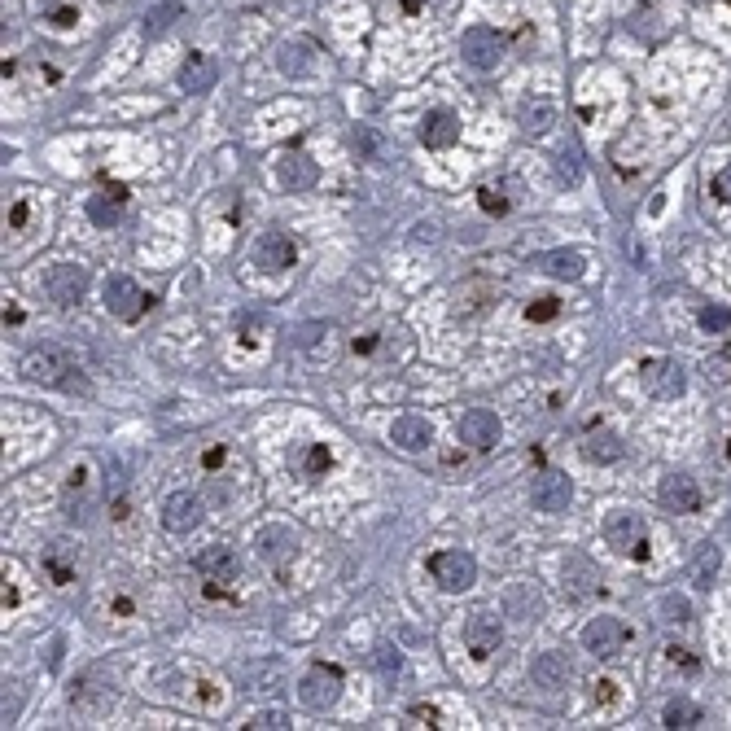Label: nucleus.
<instances>
[{
  "label": "nucleus",
  "instance_id": "f257e3e1",
  "mask_svg": "<svg viewBox=\"0 0 731 731\" xmlns=\"http://www.w3.org/2000/svg\"><path fill=\"white\" fill-rule=\"evenodd\" d=\"M22 377H27L31 386H57V390H71V394L88 390L84 373H79L75 359L66 355L62 346H36V351H27V359H22Z\"/></svg>",
  "mask_w": 731,
  "mask_h": 731
},
{
  "label": "nucleus",
  "instance_id": "f03ea898",
  "mask_svg": "<svg viewBox=\"0 0 731 731\" xmlns=\"http://www.w3.org/2000/svg\"><path fill=\"white\" fill-rule=\"evenodd\" d=\"M119 701V688L101 675V670H88V675H79L71 683V710L84 714V718H101L110 714V705Z\"/></svg>",
  "mask_w": 731,
  "mask_h": 731
},
{
  "label": "nucleus",
  "instance_id": "7ed1b4c3",
  "mask_svg": "<svg viewBox=\"0 0 731 731\" xmlns=\"http://www.w3.org/2000/svg\"><path fill=\"white\" fill-rule=\"evenodd\" d=\"M605 543L618 556H631V561H648V526L640 513H613L605 521Z\"/></svg>",
  "mask_w": 731,
  "mask_h": 731
},
{
  "label": "nucleus",
  "instance_id": "20e7f679",
  "mask_svg": "<svg viewBox=\"0 0 731 731\" xmlns=\"http://www.w3.org/2000/svg\"><path fill=\"white\" fill-rule=\"evenodd\" d=\"M342 696V670L338 666H311L303 679H298V701L307 705V710H333Z\"/></svg>",
  "mask_w": 731,
  "mask_h": 731
},
{
  "label": "nucleus",
  "instance_id": "39448f33",
  "mask_svg": "<svg viewBox=\"0 0 731 731\" xmlns=\"http://www.w3.org/2000/svg\"><path fill=\"white\" fill-rule=\"evenodd\" d=\"M640 381H644V390L653 394V399H679L683 386H688V373H683L679 359L653 355V359H644L640 364Z\"/></svg>",
  "mask_w": 731,
  "mask_h": 731
},
{
  "label": "nucleus",
  "instance_id": "423d86ee",
  "mask_svg": "<svg viewBox=\"0 0 731 731\" xmlns=\"http://www.w3.org/2000/svg\"><path fill=\"white\" fill-rule=\"evenodd\" d=\"M429 574L443 591H469L478 583V561L469 552H434L429 556Z\"/></svg>",
  "mask_w": 731,
  "mask_h": 731
},
{
  "label": "nucleus",
  "instance_id": "0eeeda50",
  "mask_svg": "<svg viewBox=\"0 0 731 731\" xmlns=\"http://www.w3.org/2000/svg\"><path fill=\"white\" fill-rule=\"evenodd\" d=\"M626 640H631L626 622H622V618H609V613H605V618H591L587 631H583V648H587L591 657H600V661H605V657H618L622 648H626Z\"/></svg>",
  "mask_w": 731,
  "mask_h": 731
},
{
  "label": "nucleus",
  "instance_id": "6e6552de",
  "mask_svg": "<svg viewBox=\"0 0 731 731\" xmlns=\"http://www.w3.org/2000/svg\"><path fill=\"white\" fill-rule=\"evenodd\" d=\"M145 307H149V298L141 294V285H136L132 276H110L106 281V311L114 320L132 324V320L145 316Z\"/></svg>",
  "mask_w": 731,
  "mask_h": 731
},
{
  "label": "nucleus",
  "instance_id": "1a4fd4ad",
  "mask_svg": "<svg viewBox=\"0 0 731 731\" xmlns=\"http://www.w3.org/2000/svg\"><path fill=\"white\" fill-rule=\"evenodd\" d=\"M460 57L473 66V71H495V66H500V57H504V40H500V31H491V27H473V31H464V40H460Z\"/></svg>",
  "mask_w": 731,
  "mask_h": 731
},
{
  "label": "nucleus",
  "instance_id": "9d476101",
  "mask_svg": "<svg viewBox=\"0 0 731 731\" xmlns=\"http://www.w3.org/2000/svg\"><path fill=\"white\" fill-rule=\"evenodd\" d=\"M298 263V246L294 237H285V232H263L259 241H254V268L259 272H289Z\"/></svg>",
  "mask_w": 731,
  "mask_h": 731
},
{
  "label": "nucleus",
  "instance_id": "9b49d317",
  "mask_svg": "<svg viewBox=\"0 0 731 731\" xmlns=\"http://www.w3.org/2000/svg\"><path fill=\"white\" fill-rule=\"evenodd\" d=\"M276 180H281V189H289V193H307V189H316L320 167L311 154H303V149H289V154H281V162H276Z\"/></svg>",
  "mask_w": 731,
  "mask_h": 731
},
{
  "label": "nucleus",
  "instance_id": "f8f14e48",
  "mask_svg": "<svg viewBox=\"0 0 731 731\" xmlns=\"http://www.w3.org/2000/svg\"><path fill=\"white\" fill-rule=\"evenodd\" d=\"M162 526H167V535H193V530L202 526V500H197L193 491L167 495V504H162Z\"/></svg>",
  "mask_w": 731,
  "mask_h": 731
},
{
  "label": "nucleus",
  "instance_id": "ddd939ff",
  "mask_svg": "<svg viewBox=\"0 0 731 731\" xmlns=\"http://www.w3.org/2000/svg\"><path fill=\"white\" fill-rule=\"evenodd\" d=\"M44 289H49V298L57 307H75V303H84V294H88V272L75 268V263H57L49 272V281H44Z\"/></svg>",
  "mask_w": 731,
  "mask_h": 731
},
{
  "label": "nucleus",
  "instance_id": "4468645a",
  "mask_svg": "<svg viewBox=\"0 0 731 731\" xmlns=\"http://www.w3.org/2000/svg\"><path fill=\"white\" fill-rule=\"evenodd\" d=\"M460 443L473 447V451H486L500 443V416L491 408H469L460 416Z\"/></svg>",
  "mask_w": 731,
  "mask_h": 731
},
{
  "label": "nucleus",
  "instance_id": "2eb2a0df",
  "mask_svg": "<svg viewBox=\"0 0 731 731\" xmlns=\"http://www.w3.org/2000/svg\"><path fill=\"white\" fill-rule=\"evenodd\" d=\"M504 631H500V618L495 613H473L469 622H464V648L473 653V661H486L500 648Z\"/></svg>",
  "mask_w": 731,
  "mask_h": 731
},
{
  "label": "nucleus",
  "instance_id": "dca6fc26",
  "mask_svg": "<svg viewBox=\"0 0 731 731\" xmlns=\"http://www.w3.org/2000/svg\"><path fill=\"white\" fill-rule=\"evenodd\" d=\"M570 500H574V486H570V478H565L561 469L539 473V482H535V508H539V513H565Z\"/></svg>",
  "mask_w": 731,
  "mask_h": 731
},
{
  "label": "nucleus",
  "instance_id": "f3484780",
  "mask_svg": "<svg viewBox=\"0 0 731 731\" xmlns=\"http://www.w3.org/2000/svg\"><path fill=\"white\" fill-rule=\"evenodd\" d=\"M657 500L666 513H696V508H701V486H696L688 473H670V478L661 482Z\"/></svg>",
  "mask_w": 731,
  "mask_h": 731
},
{
  "label": "nucleus",
  "instance_id": "a211bd4d",
  "mask_svg": "<svg viewBox=\"0 0 731 731\" xmlns=\"http://www.w3.org/2000/svg\"><path fill=\"white\" fill-rule=\"evenodd\" d=\"M294 548H298V535L289 526H263L259 535H254V552H259V561H268V565L289 561Z\"/></svg>",
  "mask_w": 731,
  "mask_h": 731
},
{
  "label": "nucleus",
  "instance_id": "6ab92c4d",
  "mask_svg": "<svg viewBox=\"0 0 731 731\" xmlns=\"http://www.w3.org/2000/svg\"><path fill=\"white\" fill-rule=\"evenodd\" d=\"M460 141V119L451 110H429L421 119V145L425 149H451Z\"/></svg>",
  "mask_w": 731,
  "mask_h": 731
},
{
  "label": "nucleus",
  "instance_id": "aec40b11",
  "mask_svg": "<svg viewBox=\"0 0 731 731\" xmlns=\"http://www.w3.org/2000/svg\"><path fill=\"white\" fill-rule=\"evenodd\" d=\"M123 206H127V189L123 184H106V189H97L88 197V219L97 228H114L123 215Z\"/></svg>",
  "mask_w": 731,
  "mask_h": 731
},
{
  "label": "nucleus",
  "instance_id": "412c9836",
  "mask_svg": "<svg viewBox=\"0 0 731 731\" xmlns=\"http://www.w3.org/2000/svg\"><path fill=\"white\" fill-rule=\"evenodd\" d=\"M276 71L289 75V79H303L316 71V44L311 40H285L276 49Z\"/></svg>",
  "mask_w": 731,
  "mask_h": 731
},
{
  "label": "nucleus",
  "instance_id": "4be33fe9",
  "mask_svg": "<svg viewBox=\"0 0 731 731\" xmlns=\"http://www.w3.org/2000/svg\"><path fill=\"white\" fill-rule=\"evenodd\" d=\"M176 79H180L184 92H211L215 79H219V66H215V57H206V53H189Z\"/></svg>",
  "mask_w": 731,
  "mask_h": 731
},
{
  "label": "nucleus",
  "instance_id": "5701e85b",
  "mask_svg": "<svg viewBox=\"0 0 731 731\" xmlns=\"http://www.w3.org/2000/svg\"><path fill=\"white\" fill-rule=\"evenodd\" d=\"M390 443L399 451H425L434 443V429H429L425 416H399V421L390 425Z\"/></svg>",
  "mask_w": 731,
  "mask_h": 731
},
{
  "label": "nucleus",
  "instance_id": "b1692460",
  "mask_svg": "<svg viewBox=\"0 0 731 731\" xmlns=\"http://www.w3.org/2000/svg\"><path fill=\"white\" fill-rule=\"evenodd\" d=\"M535 268L556 276V281H578L587 272V259L578 250H548V254H535Z\"/></svg>",
  "mask_w": 731,
  "mask_h": 731
},
{
  "label": "nucleus",
  "instance_id": "393cba45",
  "mask_svg": "<svg viewBox=\"0 0 731 731\" xmlns=\"http://www.w3.org/2000/svg\"><path fill=\"white\" fill-rule=\"evenodd\" d=\"M565 591H570L574 600H587V596H596L600 591V574H596V565L587 561V556H570L565 561Z\"/></svg>",
  "mask_w": 731,
  "mask_h": 731
},
{
  "label": "nucleus",
  "instance_id": "a878e982",
  "mask_svg": "<svg viewBox=\"0 0 731 731\" xmlns=\"http://www.w3.org/2000/svg\"><path fill=\"white\" fill-rule=\"evenodd\" d=\"M197 574H206L211 583H232V578H237V552L224 548V543H215V548H206L197 556Z\"/></svg>",
  "mask_w": 731,
  "mask_h": 731
},
{
  "label": "nucleus",
  "instance_id": "bb28decb",
  "mask_svg": "<svg viewBox=\"0 0 731 731\" xmlns=\"http://www.w3.org/2000/svg\"><path fill=\"white\" fill-rule=\"evenodd\" d=\"M530 675H535L539 688H565V683L574 679V666L561 653H539L535 666H530Z\"/></svg>",
  "mask_w": 731,
  "mask_h": 731
},
{
  "label": "nucleus",
  "instance_id": "cd10ccee",
  "mask_svg": "<svg viewBox=\"0 0 731 731\" xmlns=\"http://www.w3.org/2000/svg\"><path fill=\"white\" fill-rule=\"evenodd\" d=\"M583 456L591 464H613L622 456V438L613 434V429H591V434L583 438Z\"/></svg>",
  "mask_w": 731,
  "mask_h": 731
},
{
  "label": "nucleus",
  "instance_id": "c85d7f7f",
  "mask_svg": "<svg viewBox=\"0 0 731 731\" xmlns=\"http://www.w3.org/2000/svg\"><path fill=\"white\" fill-rule=\"evenodd\" d=\"M517 123H521V132L526 136H543L556 123V106L552 101H526L521 114H517Z\"/></svg>",
  "mask_w": 731,
  "mask_h": 731
},
{
  "label": "nucleus",
  "instance_id": "c756f323",
  "mask_svg": "<svg viewBox=\"0 0 731 731\" xmlns=\"http://www.w3.org/2000/svg\"><path fill=\"white\" fill-rule=\"evenodd\" d=\"M333 469V451L324 447V443H307L303 451H298V473H303L307 482H316V478H324V473Z\"/></svg>",
  "mask_w": 731,
  "mask_h": 731
},
{
  "label": "nucleus",
  "instance_id": "7c9ffc66",
  "mask_svg": "<svg viewBox=\"0 0 731 731\" xmlns=\"http://www.w3.org/2000/svg\"><path fill=\"white\" fill-rule=\"evenodd\" d=\"M180 14H184V5H180V0H162L158 9H149V14L141 18V22H145V36H149V40L167 36V31H171V22H176Z\"/></svg>",
  "mask_w": 731,
  "mask_h": 731
},
{
  "label": "nucleus",
  "instance_id": "2f4dec72",
  "mask_svg": "<svg viewBox=\"0 0 731 731\" xmlns=\"http://www.w3.org/2000/svg\"><path fill=\"white\" fill-rule=\"evenodd\" d=\"M556 180H561V184H578V180H583V149H578L574 141L556 149Z\"/></svg>",
  "mask_w": 731,
  "mask_h": 731
},
{
  "label": "nucleus",
  "instance_id": "473e14b6",
  "mask_svg": "<svg viewBox=\"0 0 731 731\" xmlns=\"http://www.w3.org/2000/svg\"><path fill=\"white\" fill-rule=\"evenodd\" d=\"M705 381H710L714 390L731 386V346H723V351H714L710 359H705Z\"/></svg>",
  "mask_w": 731,
  "mask_h": 731
},
{
  "label": "nucleus",
  "instance_id": "72a5a7b5",
  "mask_svg": "<svg viewBox=\"0 0 731 731\" xmlns=\"http://www.w3.org/2000/svg\"><path fill=\"white\" fill-rule=\"evenodd\" d=\"M71 561H75V548H71V543H53V548H49V561H44V565H49V574L57 578V583H71Z\"/></svg>",
  "mask_w": 731,
  "mask_h": 731
},
{
  "label": "nucleus",
  "instance_id": "f704fd0d",
  "mask_svg": "<svg viewBox=\"0 0 731 731\" xmlns=\"http://www.w3.org/2000/svg\"><path fill=\"white\" fill-rule=\"evenodd\" d=\"M714 574H718V548L710 543V548L696 552V561H692V583H696V587H710Z\"/></svg>",
  "mask_w": 731,
  "mask_h": 731
},
{
  "label": "nucleus",
  "instance_id": "c9c22d12",
  "mask_svg": "<svg viewBox=\"0 0 731 731\" xmlns=\"http://www.w3.org/2000/svg\"><path fill=\"white\" fill-rule=\"evenodd\" d=\"M696 723H701V710H696V705H688V701L666 705V727H696Z\"/></svg>",
  "mask_w": 731,
  "mask_h": 731
},
{
  "label": "nucleus",
  "instance_id": "e433bc0d",
  "mask_svg": "<svg viewBox=\"0 0 731 731\" xmlns=\"http://www.w3.org/2000/svg\"><path fill=\"white\" fill-rule=\"evenodd\" d=\"M250 727L254 731H281V727H289V714H281V710H259L250 718Z\"/></svg>",
  "mask_w": 731,
  "mask_h": 731
},
{
  "label": "nucleus",
  "instance_id": "4c0bfd02",
  "mask_svg": "<svg viewBox=\"0 0 731 731\" xmlns=\"http://www.w3.org/2000/svg\"><path fill=\"white\" fill-rule=\"evenodd\" d=\"M320 338H329V324H320V320H316V324H303V329H298V346H303L307 355H316V342H320Z\"/></svg>",
  "mask_w": 731,
  "mask_h": 731
},
{
  "label": "nucleus",
  "instance_id": "58836bf2",
  "mask_svg": "<svg viewBox=\"0 0 731 731\" xmlns=\"http://www.w3.org/2000/svg\"><path fill=\"white\" fill-rule=\"evenodd\" d=\"M552 316H561V303H556V298H535V303L526 307V320H535V324L552 320Z\"/></svg>",
  "mask_w": 731,
  "mask_h": 731
},
{
  "label": "nucleus",
  "instance_id": "ea45409f",
  "mask_svg": "<svg viewBox=\"0 0 731 731\" xmlns=\"http://www.w3.org/2000/svg\"><path fill=\"white\" fill-rule=\"evenodd\" d=\"M727 324H731V311H727V307H705V311H701V329L723 333Z\"/></svg>",
  "mask_w": 731,
  "mask_h": 731
},
{
  "label": "nucleus",
  "instance_id": "a19ab883",
  "mask_svg": "<svg viewBox=\"0 0 731 731\" xmlns=\"http://www.w3.org/2000/svg\"><path fill=\"white\" fill-rule=\"evenodd\" d=\"M399 666H403V661H399L394 648H377V670H381V675L394 679V675H399Z\"/></svg>",
  "mask_w": 731,
  "mask_h": 731
},
{
  "label": "nucleus",
  "instance_id": "79ce46f5",
  "mask_svg": "<svg viewBox=\"0 0 731 731\" xmlns=\"http://www.w3.org/2000/svg\"><path fill=\"white\" fill-rule=\"evenodd\" d=\"M18 714H22V692H18V683H14V692H5V727H14L18 723Z\"/></svg>",
  "mask_w": 731,
  "mask_h": 731
},
{
  "label": "nucleus",
  "instance_id": "37998d69",
  "mask_svg": "<svg viewBox=\"0 0 731 731\" xmlns=\"http://www.w3.org/2000/svg\"><path fill=\"white\" fill-rule=\"evenodd\" d=\"M482 211H491V215H504V211H508V197H504L500 189H482Z\"/></svg>",
  "mask_w": 731,
  "mask_h": 731
},
{
  "label": "nucleus",
  "instance_id": "c03bdc74",
  "mask_svg": "<svg viewBox=\"0 0 731 731\" xmlns=\"http://www.w3.org/2000/svg\"><path fill=\"white\" fill-rule=\"evenodd\" d=\"M513 605L526 609V618H539V613H543V596H539V591H535V596H526V591H513Z\"/></svg>",
  "mask_w": 731,
  "mask_h": 731
},
{
  "label": "nucleus",
  "instance_id": "a18cd8bd",
  "mask_svg": "<svg viewBox=\"0 0 731 731\" xmlns=\"http://www.w3.org/2000/svg\"><path fill=\"white\" fill-rule=\"evenodd\" d=\"M661 609L670 613V622H688V600H683V596H666V600H661Z\"/></svg>",
  "mask_w": 731,
  "mask_h": 731
},
{
  "label": "nucleus",
  "instance_id": "49530a36",
  "mask_svg": "<svg viewBox=\"0 0 731 731\" xmlns=\"http://www.w3.org/2000/svg\"><path fill=\"white\" fill-rule=\"evenodd\" d=\"M714 197H718V202H727V206H731V167L718 171V180H714Z\"/></svg>",
  "mask_w": 731,
  "mask_h": 731
},
{
  "label": "nucleus",
  "instance_id": "de8ad7c7",
  "mask_svg": "<svg viewBox=\"0 0 731 731\" xmlns=\"http://www.w3.org/2000/svg\"><path fill=\"white\" fill-rule=\"evenodd\" d=\"M613 701H618V683H613V679H600V683H596V705H613Z\"/></svg>",
  "mask_w": 731,
  "mask_h": 731
},
{
  "label": "nucleus",
  "instance_id": "09e8293b",
  "mask_svg": "<svg viewBox=\"0 0 731 731\" xmlns=\"http://www.w3.org/2000/svg\"><path fill=\"white\" fill-rule=\"evenodd\" d=\"M408 718H425V727H438V710H434V705H412Z\"/></svg>",
  "mask_w": 731,
  "mask_h": 731
},
{
  "label": "nucleus",
  "instance_id": "8fccbe9b",
  "mask_svg": "<svg viewBox=\"0 0 731 731\" xmlns=\"http://www.w3.org/2000/svg\"><path fill=\"white\" fill-rule=\"evenodd\" d=\"M22 219H27V202H18V206H14V219H9V224L22 228Z\"/></svg>",
  "mask_w": 731,
  "mask_h": 731
}]
</instances>
